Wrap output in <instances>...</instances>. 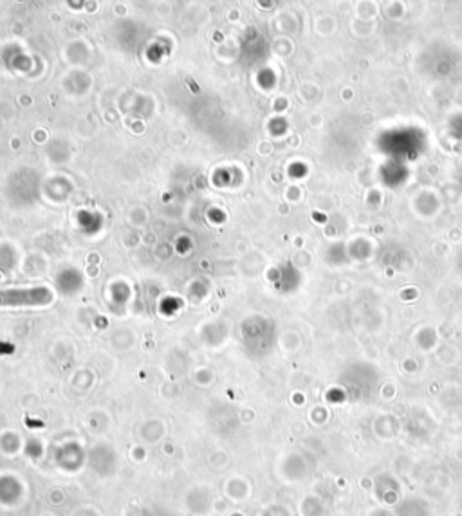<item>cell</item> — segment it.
Masks as SVG:
<instances>
[{
	"instance_id": "cell-1",
	"label": "cell",
	"mask_w": 462,
	"mask_h": 516,
	"mask_svg": "<svg viewBox=\"0 0 462 516\" xmlns=\"http://www.w3.org/2000/svg\"><path fill=\"white\" fill-rule=\"evenodd\" d=\"M53 293L47 287H13L0 289V307H35L47 305Z\"/></svg>"
}]
</instances>
